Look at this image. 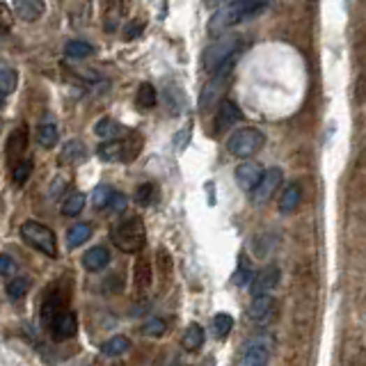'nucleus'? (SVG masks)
<instances>
[{
    "instance_id": "27",
    "label": "nucleus",
    "mask_w": 366,
    "mask_h": 366,
    "mask_svg": "<svg viewBox=\"0 0 366 366\" xmlns=\"http://www.w3.org/2000/svg\"><path fill=\"white\" fill-rule=\"evenodd\" d=\"M60 140V133H57L55 124H41L37 129V142L44 147V149H53Z\"/></svg>"
},
{
    "instance_id": "7",
    "label": "nucleus",
    "mask_w": 366,
    "mask_h": 366,
    "mask_svg": "<svg viewBox=\"0 0 366 366\" xmlns=\"http://www.w3.org/2000/svg\"><path fill=\"white\" fill-rule=\"evenodd\" d=\"M138 136H131L129 140H105L103 145H98L96 154L101 161L105 163H131L136 161V156L140 154V147H142V140H138L136 145H133V140H136Z\"/></svg>"
},
{
    "instance_id": "12",
    "label": "nucleus",
    "mask_w": 366,
    "mask_h": 366,
    "mask_svg": "<svg viewBox=\"0 0 366 366\" xmlns=\"http://www.w3.org/2000/svg\"><path fill=\"white\" fill-rule=\"evenodd\" d=\"M51 330H53V337L55 339H71V337H76V332H78V316L73 314L71 309H62L53 319Z\"/></svg>"
},
{
    "instance_id": "31",
    "label": "nucleus",
    "mask_w": 366,
    "mask_h": 366,
    "mask_svg": "<svg viewBox=\"0 0 366 366\" xmlns=\"http://www.w3.org/2000/svg\"><path fill=\"white\" fill-rule=\"evenodd\" d=\"M16 85H19V73L10 69V66H3V69H0V92H3V94H12Z\"/></svg>"
},
{
    "instance_id": "40",
    "label": "nucleus",
    "mask_w": 366,
    "mask_h": 366,
    "mask_svg": "<svg viewBox=\"0 0 366 366\" xmlns=\"http://www.w3.org/2000/svg\"><path fill=\"white\" fill-rule=\"evenodd\" d=\"M142 30H145V23L142 21H131L129 26H126V30H124V37H126V39H136V37L142 35Z\"/></svg>"
},
{
    "instance_id": "45",
    "label": "nucleus",
    "mask_w": 366,
    "mask_h": 366,
    "mask_svg": "<svg viewBox=\"0 0 366 366\" xmlns=\"http://www.w3.org/2000/svg\"><path fill=\"white\" fill-rule=\"evenodd\" d=\"M3 98H5V94H3V92H0V105H3Z\"/></svg>"
},
{
    "instance_id": "33",
    "label": "nucleus",
    "mask_w": 366,
    "mask_h": 366,
    "mask_svg": "<svg viewBox=\"0 0 366 366\" xmlns=\"http://www.w3.org/2000/svg\"><path fill=\"white\" fill-rule=\"evenodd\" d=\"M156 193L158 190L154 183H142V186H138L136 190V202L140 206H152L156 202Z\"/></svg>"
},
{
    "instance_id": "37",
    "label": "nucleus",
    "mask_w": 366,
    "mask_h": 366,
    "mask_svg": "<svg viewBox=\"0 0 366 366\" xmlns=\"http://www.w3.org/2000/svg\"><path fill=\"white\" fill-rule=\"evenodd\" d=\"M14 28V10L10 5L0 3V32H10Z\"/></svg>"
},
{
    "instance_id": "2",
    "label": "nucleus",
    "mask_w": 366,
    "mask_h": 366,
    "mask_svg": "<svg viewBox=\"0 0 366 366\" xmlns=\"http://www.w3.org/2000/svg\"><path fill=\"white\" fill-rule=\"evenodd\" d=\"M110 240L115 243V247L122 249V252L138 254L147 243V229H145L142 218L129 215V218H122L119 222H115L110 229Z\"/></svg>"
},
{
    "instance_id": "9",
    "label": "nucleus",
    "mask_w": 366,
    "mask_h": 366,
    "mask_svg": "<svg viewBox=\"0 0 366 366\" xmlns=\"http://www.w3.org/2000/svg\"><path fill=\"white\" fill-rule=\"evenodd\" d=\"M263 168L256 161H243L236 168L234 177H236V183L240 190H245V193H252V190L259 186L261 179H263Z\"/></svg>"
},
{
    "instance_id": "39",
    "label": "nucleus",
    "mask_w": 366,
    "mask_h": 366,
    "mask_svg": "<svg viewBox=\"0 0 366 366\" xmlns=\"http://www.w3.org/2000/svg\"><path fill=\"white\" fill-rule=\"evenodd\" d=\"M126 204H129L126 195L115 193L112 199H110V204H108V211H112V213H124V209H126Z\"/></svg>"
},
{
    "instance_id": "15",
    "label": "nucleus",
    "mask_w": 366,
    "mask_h": 366,
    "mask_svg": "<svg viewBox=\"0 0 366 366\" xmlns=\"http://www.w3.org/2000/svg\"><path fill=\"white\" fill-rule=\"evenodd\" d=\"M274 312H277V300H274L272 295H259V298H254L252 305H249L247 316L256 323H265L272 319Z\"/></svg>"
},
{
    "instance_id": "22",
    "label": "nucleus",
    "mask_w": 366,
    "mask_h": 366,
    "mask_svg": "<svg viewBox=\"0 0 366 366\" xmlns=\"http://www.w3.org/2000/svg\"><path fill=\"white\" fill-rule=\"evenodd\" d=\"M133 279H136V286L142 291L152 286V261L140 256L136 263V270H133Z\"/></svg>"
},
{
    "instance_id": "6",
    "label": "nucleus",
    "mask_w": 366,
    "mask_h": 366,
    "mask_svg": "<svg viewBox=\"0 0 366 366\" xmlns=\"http://www.w3.org/2000/svg\"><path fill=\"white\" fill-rule=\"evenodd\" d=\"M265 142V136L259 129H252V126H243L234 131L227 140V149L231 156L236 158H252Z\"/></svg>"
},
{
    "instance_id": "14",
    "label": "nucleus",
    "mask_w": 366,
    "mask_h": 366,
    "mask_svg": "<svg viewBox=\"0 0 366 366\" xmlns=\"http://www.w3.org/2000/svg\"><path fill=\"white\" fill-rule=\"evenodd\" d=\"M268 360H270V346L263 344L261 339H254L245 348L240 366H268Z\"/></svg>"
},
{
    "instance_id": "13",
    "label": "nucleus",
    "mask_w": 366,
    "mask_h": 366,
    "mask_svg": "<svg viewBox=\"0 0 366 366\" xmlns=\"http://www.w3.org/2000/svg\"><path fill=\"white\" fill-rule=\"evenodd\" d=\"M240 119H243V112L238 110V105L234 101H229V98H222L218 105V115H215V133L231 129Z\"/></svg>"
},
{
    "instance_id": "23",
    "label": "nucleus",
    "mask_w": 366,
    "mask_h": 366,
    "mask_svg": "<svg viewBox=\"0 0 366 366\" xmlns=\"http://www.w3.org/2000/svg\"><path fill=\"white\" fill-rule=\"evenodd\" d=\"M131 348V341L129 337H124V335H117V337H110L108 341H103V346H101V353L108 355V357H117L122 353H126Z\"/></svg>"
},
{
    "instance_id": "30",
    "label": "nucleus",
    "mask_w": 366,
    "mask_h": 366,
    "mask_svg": "<svg viewBox=\"0 0 366 366\" xmlns=\"http://www.w3.org/2000/svg\"><path fill=\"white\" fill-rule=\"evenodd\" d=\"M231 330H234V319H231V314H218L213 319V335L218 339L229 337Z\"/></svg>"
},
{
    "instance_id": "32",
    "label": "nucleus",
    "mask_w": 366,
    "mask_h": 366,
    "mask_svg": "<svg viewBox=\"0 0 366 366\" xmlns=\"http://www.w3.org/2000/svg\"><path fill=\"white\" fill-rule=\"evenodd\" d=\"M30 291V279L28 277H14L10 284H7V295L12 298V300H19Z\"/></svg>"
},
{
    "instance_id": "10",
    "label": "nucleus",
    "mask_w": 366,
    "mask_h": 366,
    "mask_svg": "<svg viewBox=\"0 0 366 366\" xmlns=\"http://www.w3.org/2000/svg\"><path fill=\"white\" fill-rule=\"evenodd\" d=\"M26 147H28V129L21 124L19 129H14V131L10 133V138H7V147H5V152H7V163H10L12 170L23 161Z\"/></svg>"
},
{
    "instance_id": "41",
    "label": "nucleus",
    "mask_w": 366,
    "mask_h": 366,
    "mask_svg": "<svg viewBox=\"0 0 366 366\" xmlns=\"http://www.w3.org/2000/svg\"><path fill=\"white\" fill-rule=\"evenodd\" d=\"M190 131H193V124H186V126H183L181 131H179V136H177V149L181 152L183 147H186V142H190Z\"/></svg>"
},
{
    "instance_id": "18",
    "label": "nucleus",
    "mask_w": 366,
    "mask_h": 366,
    "mask_svg": "<svg viewBox=\"0 0 366 366\" xmlns=\"http://www.w3.org/2000/svg\"><path fill=\"white\" fill-rule=\"evenodd\" d=\"M300 199H302L300 186H298V183H288L279 195V211L281 213H293L298 206H300Z\"/></svg>"
},
{
    "instance_id": "29",
    "label": "nucleus",
    "mask_w": 366,
    "mask_h": 366,
    "mask_svg": "<svg viewBox=\"0 0 366 366\" xmlns=\"http://www.w3.org/2000/svg\"><path fill=\"white\" fill-rule=\"evenodd\" d=\"M112 195H115V190L110 186H96L94 193H92V206H94L96 211L108 209V204H110Z\"/></svg>"
},
{
    "instance_id": "36",
    "label": "nucleus",
    "mask_w": 366,
    "mask_h": 366,
    "mask_svg": "<svg viewBox=\"0 0 366 366\" xmlns=\"http://www.w3.org/2000/svg\"><path fill=\"white\" fill-rule=\"evenodd\" d=\"M234 284L236 286H249V284H252V268H249V261L247 259L240 261V268L234 274Z\"/></svg>"
},
{
    "instance_id": "34",
    "label": "nucleus",
    "mask_w": 366,
    "mask_h": 366,
    "mask_svg": "<svg viewBox=\"0 0 366 366\" xmlns=\"http://www.w3.org/2000/svg\"><path fill=\"white\" fill-rule=\"evenodd\" d=\"M165 330H168V323L163 319H147L142 323V335L147 337H163Z\"/></svg>"
},
{
    "instance_id": "44",
    "label": "nucleus",
    "mask_w": 366,
    "mask_h": 366,
    "mask_svg": "<svg viewBox=\"0 0 366 366\" xmlns=\"http://www.w3.org/2000/svg\"><path fill=\"white\" fill-rule=\"evenodd\" d=\"M227 3H245V0H227Z\"/></svg>"
},
{
    "instance_id": "24",
    "label": "nucleus",
    "mask_w": 366,
    "mask_h": 366,
    "mask_svg": "<svg viewBox=\"0 0 366 366\" xmlns=\"http://www.w3.org/2000/svg\"><path fill=\"white\" fill-rule=\"evenodd\" d=\"M94 53V48L87 41H80V39H71L69 44L64 46V55L69 57V60H85Z\"/></svg>"
},
{
    "instance_id": "42",
    "label": "nucleus",
    "mask_w": 366,
    "mask_h": 366,
    "mask_svg": "<svg viewBox=\"0 0 366 366\" xmlns=\"http://www.w3.org/2000/svg\"><path fill=\"white\" fill-rule=\"evenodd\" d=\"M64 186H66V181L64 179H57L53 186H51V197H57L64 190Z\"/></svg>"
},
{
    "instance_id": "26",
    "label": "nucleus",
    "mask_w": 366,
    "mask_h": 366,
    "mask_svg": "<svg viewBox=\"0 0 366 366\" xmlns=\"http://www.w3.org/2000/svg\"><path fill=\"white\" fill-rule=\"evenodd\" d=\"M122 131H124V129H122L115 119H110V117L98 119L96 126H94V133H96V136L101 138V140H117V136H119Z\"/></svg>"
},
{
    "instance_id": "16",
    "label": "nucleus",
    "mask_w": 366,
    "mask_h": 366,
    "mask_svg": "<svg viewBox=\"0 0 366 366\" xmlns=\"http://www.w3.org/2000/svg\"><path fill=\"white\" fill-rule=\"evenodd\" d=\"M108 263H110V249L103 247V245L92 247L82 254V265H85V270H89V272L103 270Z\"/></svg>"
},
{
    "instance_id": "28",
    "label": "nucleus",
    "mask_w": 366,
    "mask_h": 366,
    "mask_svg": "<svg viewBox=\"0 0 366 366\" xmlns=\"http://www.w3.org/2000/svg\"><path fill=\"white\" fill-rule=\"evenodd\" d=\"M85 202H87V197L82 195V193H71L62 202V215H66V218H73V215H78L82 209H85Z\"/></svg>"
},
{
    "instance_id": "25",
    "label": "nucleus",
    "mask_w": 366,
    "mask_h": 366,
    "mask_svg": "<svg viewBox=\"0 0 366 366\" xmlns=\"http://www.w3.org/2000/svg\"><path fill=\"white\" fill-rule=\"evenodd\" d=\"M158 101V94H156V87L152 82H142V85L138 87V96H136V103L138 108H142V110H152Z\"/></svg>"
},
{
    "instance_id": "17",
    "label": "nucleus",
    "mask_w": 366,
    "mask_h": 366,
    "mask_svg": "<svg viewBox=\"0 0 366 366\" xmlns=\"http://www.w3.org/2000/svg\"><path fill=\"white\" fill-rule=\"evenodd\" d=\"M46 12L44 0H14V14L23 21H37Z\"/></svg>"
},
{
    "instance_id": "11",
    "label": "nucleus",
    "mask_w": 366,
    "mask_h": 366,
    "mask_svg": "<svg viewBox=\"0 0 366 366\" xmlns=\"http://www.w3.org/2000/svg\"><path fill=\"white\" fill-rule=\"evenodd\" d=\"M279 277H281V272H279L277 265H265V268H261V272L252 279L249 293H252V298L268 295L270 291L279 284Z\"/></svg>"
},
{
    "instance_id": "1",
    "label": "nucleus",
    "mask_w": 366,
    "mask_h": 366,
    "mask_svg": "<svg viewBox=\"0 0 366 366\" xmlns=\"http://www.w3.org/2000/svg\"><path fill=\"white\" fill-rule=\"evenodd\" d=\"M263 5H265V0H245V3H227V5H222L220 10L213 12L206 30H209L211 37H220L229 28H234V26H238L240 21H245L247 16L261 12Z\"/></svg>"
},
{
    "instance_id": "3",
    "label": "nucleus",
    "mask_w": 366,
    "mask_h": 366,
    "mask_svg": "<svg viewBox=\"0 0 366 366\" xmlns=\"http://www.w3.org/2000/svg\"><path fill=\"white\" fill-rule=\"evenodd\" d=\"M21 238L26 240L30 247H35L37 252L46 254L48 259H57V238L53 229H48L46 224L37 220H26L21 224Z\"/></svg>"
},
{
    "instance_id": "38",
    "label": "nucleus",
    "mask_w": 366,
    "mask_h": 366,
    "mask_svg": "<svg viewBox=\"0 0 366 366\" xmlns=\"http://www.w3.org/2000/svg\"><path fill=\"white\" fill-rule=\"evenodd\" d=\"M16 261L12 259L10 254H0V277H10V274H14L16 272Z\"/></svg>"
},
{
    "instance_id": "19",
    "label": "nucleus",
    "mask_w": 366,
    "mask_h": 366,
    "mask_svg": "<svg viewBox=\"0 0 366 366\" xmlns=\"http://www.w3.org/2000/svg\"><path fill=\"white\" fill-rule=\"evenodd\" d=\"M87 156V149L85 145L80 142V140H71V142H66L62 154H60V163L64 165H76V163H82Z\"/></svg>"
},
{
    "instance_id": "35",
    "label": "nucleus",
    "mask_w": 366,
    "mask_h": 366,
    "mask_svg": "<svg viewBox=\"0 0 366 366\" xmlns=\"http://www.w3.org/2000/svg\"><path fill=\"white\" fill-rule=\"evenodd\" d=\"M30 174H32V161L30 158H23V161L14 168V183L16 186H26Z\"/></svg>"
},
{
    "instance_id": "5",
    "label": "nucleus",
    "mask_w": 366,
    "mask_h": 366,
    "mask_svg": "<svg viewBox=\"0 0 366 366\" xmlns=\"http://www.w3.org/2000/svg\"><path fill=\"white\" fill-rule=\"evenodd\" d=\"M234 64H236V57H231V60L224 66H220V69L213 73V78L202 87V94H199V110L202 112H209L215 103L222 101L224 89H227V82H229V73L234 69Z\"/></svg>"
},
{
    "instance_id": "4",
    "label": "nucleus",
    "mask_w": 366,
    "mask_h": 366,
    "mask_svg": "<svg viewBox=\"0 0 366 366\" xmlns=\"http://www.w3.org/2000/svg\"><path fill=\"white\" fill-rule=\"evenodd\" d=\"M238 46H240V37L236 35H220L215 41H211V46L204 51V69L209 73H215L220 66L227 64L231 57L238 55Z\"/></svg>"
},
{
    "instance_id": "8",
    "label": "nucleus",
    "mask_w": 366,
    "mask_h": 366,
    "mask_svg": "<svg viewBox=\"0 0 366 366\" xmlns=\"http://www.w3.org/2000/svg\"><path fill=\"white\" fill-rule=\"evenodd\" d=\"M281 181H284V172H281L279 168H270V170H265L263 172V179L261 183L252 190V202L254 204H268L272 195L277 193L279 186H281Z\"/></svg>"
},
{
    "instance_id": "21",
    "label": "nucleus",
    "mask_w": 366,
    "mask_h": 366,
    "mask_svg": "<svg viewBox=\"0 0 366 366\" xmlns=\"http://www.w3.org/2000/svg\"><path fill=\"white\" fill-rule=\"evenodd\" d=\"M204 344V330L199 323H190L188 330L183 332V348H186L188 353H195L199 351Z\"/></svg>"
},
{
    "instance_id": "43",
    "label": "nucleus",
    "mask_w": 366,
    "mask_h": 366,
    "mask_svg": "<svg viewBox=\"0 0 366 366\" xmlns=\"http://www.w3.org/2000/svg\"><path fill=\"white\" fill-rule=\"evenodd\" d=\"M222 3H227V0H206V5H211V7H218Z\"/></svg>"
},
{
    "instance_id": "20",
    "label": "nucleus",
    "mask_w": 366,
    "mask_h": 366,
    "mask_svg": "<svg viewBox=\"0 0 366 366\" xmlns=\"http://www.w3.org/2000/svg\"><path fill=\"white\" fill-rule=\"evenodd\" d=\"M89 238H92V224L89 222H78L66 231V245H69L71 249H76L82 243H87Z\"/></svg>"
}]
</instances>
